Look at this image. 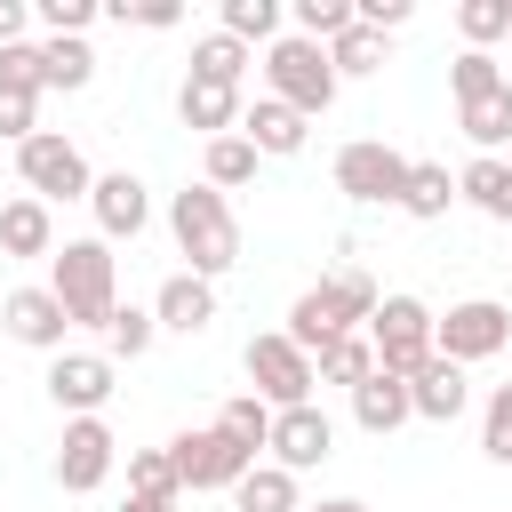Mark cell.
Returning a JSON list of instances; mask_svg holds the SVG:
<instances>
[{
    "label": "cell",
    "instance_id": "6da1fadb",
    "mask_svg": "<svg viewBox=\"0 0 512 512\" xmlns=\"http://www.w3.org/2000/svg\"><path fill=\"white\" fill-rule=\"evenodd\" d=\"M376 304H384V288H376L360 264H336L320 288H304V296L288 304V328H280V336H288L296 352H320V344H336V336H360Z\"/></svg>",
    "mask_w": 512,
    "mask_h": 512
},
{
    "label": "cell",
    "instance_id": "7a4b0ae2",
    "mask_svg": "<svg viewBox=\"0 0 512 512\" xmlns=\"http://www.w3.org/2000/svg\"><path fill=\"white\" fill-rule=\"evenodd\" d=\"M168 232H176V248L192 256V280H224V272L240 264V216H232V200H224L216 184H184V192L168 200Z\"/></svg>",
    "mask_w": 512,
    "mask_h": 512
},
{
    "label": "cell",
    "instance_id": "3957f363",
    "mask_svg": "<svg viewBox=\"0 0 512 512\" xmlns=\"http://www.w3.org/2000/svg\"><path fill=\"white\" fill-rule=\"evenodd\" d=\"M48 296L64 304L72 328H104L112 304H120V264H112V248H104V240H64V248L48 256Z\"/></svg>",
    "mask_w": 512,
    "mask_h": 512
},
{
    "label": "cell",
    "instance_id": "277c9868",
    "mask_svg": "<svg viewBox=\"0 0 512 512\" xmlns=\"http://www.w3.org/2000/svg\"><path fill=\"white\" fill-rule=\"evenodd\" d=\"M336 88H344V80H336V64H328V48H320V40H296V32H288V40H272V48H264V96H280L288 112H304V120H312V112H328V104H336Z\"/></svg>",
    "mask_w": 512,
    "mask_h": 512
},
{
    "label": "cell",
    "instance_id": "5b68a950",
    "mask_svg": "<svg viewBox=\"0 0 512 512\" xmlns=\"http://www.w3.org/2000/svg\"><path fill=\"white\" fill-rule=\"evenodd\" d=\"M368 352L384 376H416L432 360V304L424 296H384L368 312Z\"/></svg>",
    "mask_w": 512,
    "mask_h": 512
},
{
    "label": "cell",
    "instance_id": "8992f818",
    "mask_svg": "<svg viewBox=\"0 0 512 512\" xmlns=\"http://www.w3.org/2000/svg\"><path fill=\"white\" fill-rule=\"evenodd\" d=\"M400 184H408V152L384 144V136H352L336 152V192L360 200V208H400Z\"/></svg>",
    "mask_w": 512,
    "mask_h": 512
},
{
    "label": "cell",
    "instance_id": "52a82bcc",
    "mask_svg": "<svg viewBox=\"0 0 512 512\" xmlns=\"http://www.w3.org/2000/svg\"><path fill=\"white\" fill-rule=\"evenodd\" d=\"M504 344H512V312H504L496 296H464V304H448V320H432V352L456 360V368L496 360Z\"/></svg>",
    "mask_w": 512,
    "mask_h": 512
},
{
    "label": "cell",
    "instance_id": "ba28073f",
    "mask_svg": "<svg viewBox=\"0 0 512 512\" xmlns=\"http://www.w3.org/2000/svg\"><path fill=\"white\" fill-rule=\"evenodd\" d=\"M16 176H24L32 200H88V184H96L88 160H80V144L56 136V128H40V136L16 144Z\"/></svg>",
    "mask_w": 512,
    "mask_h": 512
},
{
    "label": "cell",
    "instance_id": "9c48e42d",
    "mask_svg": "<svg viewBox=\"0 0 512 512\" xmlns=\"http://www.w3.org/2000/svg\"><path fill=\"white\" fill-rule=\"evenodd\" d=\"M240 368H248V384H256V400H264V408H304V400H312V352H296L280 328L248 336Z\"/></svg>",
    "mask_w": 512,
    "mask_h": 512
},
{
    "label": "cell",
    "instance_id": "30bf717a",
    "mask_svg": "<svg viewBox=\"0 0 512 512\" xmlns=\"http://www.w3.org/2000/svg\"><path fill=\"white\" fill-rule=\"evenodd\" d=\"M168 464H176V488H192V496H200V488H232L256 456H248V448H232L216 424H200V432H176V440H168Z\"/></svg>",
    "mask_w": 512,
    "mask_h": 512
},
{
    "label": "cell",
    "instance_id": "8fae6325",
    "mask_svg": "<svg viewBox=\"0 0 512 512\" xmlns=\"http://www.w3.org/2000/svg\"><path fill=\"white\" fill-rule=\"evenodd\" d=\"M112 456H120L112 424H104V416H72V424H64V448H56V488H64V496L104 488V480H112Z\"/></svg>",
    "mask_w": 512,
    "mask_h": 512
},
{
    "label": "cell",
    "instance_id": "7c38bea8",
    "mask_svg": "<svg viewBox=\"0 0 512 512\" xmlns=\"http://www.w3.org/2000/svg\"><path fill=\"white\" fill-rule=\"evenodd\" d=\"M40 48L32 40H16V48H0V136L8 144H24V136H40Z\"/></svg>",
    "mask_w": 512,
    "mask_h": 512
},
{
    "label": "cell",
    "instance_id": "4fadbf2b",
    "mask_svg": "<svg viewBox=\"0 0 512 512\" xmlns=\"http://www.w3.org/2000/svg\"><path fill=\"white\" fill-rule=\"evenodd\" d=\"M272 464L280 472H312V464H328L336 456V424L320 416V400H304V408H272Z\"/></svg>",
    "mask_w": 512,
    "mask_h": 512
},
{
    "label": "cell",
    "instance_id": "5bb4252c",
    "mask_svg": "<svg viewBox=\"0 0 512 512\" xmlns=\"http://www.w3.org/2000/svg\"><path fill=\"white\" fill-rule=\"evenodd\" d=\"M88 208H96V240L112 248V240H136V232H144L152 192H144V176L112 168V176H96V184H88Z\"/></svg>",
    "mask_w": 512,
    "mask_h": 512
},
{
    "label": "cell",
    "instance_id": "9a60e30c",
    "mask_svg": "<svg viewBox=\"0 0 512 512\" xmlns=\"http://www.w3.org/2000/svg\"><path fill=\"white\" fill-rule=\"evenodd\" d=\"M48 400H56L64 416H96V408L112 400V360H104V352H56V360H48Z\"/></svg>",
    "mask_w": 512,
    "mask_h": 512
},
{
    "label": "cell",
    "instance_id": "2e32d148",
    "mask_svg": "<svg viewBox=\"0 0 512 512\" xmlns=\"http://www.w3.org/2000/svg\"><path fill=\"white\" fill-rule=\"evenodd\" d=\"M0 328L16 336V344H32V352H64V304L48 296V288H8L0 296Z\"/></svg>",
    "mask_w": 512,
    "mask_h": 512
},
{
    "label": "cell",
    "instance_id": "e0dca14e",
    "mask_svg": "<svg viewBox=\"0 0 512 512\" xmlns=\"http://www.w3.org/2000/svg\"><path fill=\"white\" fill-rule=\"evenodd\" d=\"M240 136L256 144V160H288V152H304L312 120H304V112H288L280 96H256V104H240Z\"/></svg>",
    "mask_w": 512,
    "mask_h": 512
},
{
    "label": "cell",
    "instance_id": "ac0fdd59",
    "mask_svg": "<svg viewBox=\"0 0 512 512\" xmlns=\"http://www.w3.org/2000/svg\"><path fill=\"white\" fill-rule=\"evenodd\" d=\"M464 400H472V384H464V368H456V360H440V352L408 376V408H416L424 424H456V416H464Z\"/></svg>",
    "mask_w": 512,
    "mask_h": 512
},
{
    "label": "cell",
    "instance_id": "d6986e66",
    "mask_svg": "<svg viewBox=\"0 0 512 512\" xmlns=\"http://www.w3.org/2000/svg\"><path fill=\"white\" fill-rule=\"evenodd\" d=\"M152 320L176 328V336H200L216 320V280H192V272H168L160 296H152Z\"/></svg>",
    "mask_w": 512,
    "mask_h": 512
},
{
    "label": "cell",
    "instance_id": "ffe728a7",
    "mask_svg": "<svg viewBox=\"0 0 512 512\" xmlns=\"http://www.w3.org/2000/svg\"><path fill=\"white\" fill-rule=\"evenodd\" d=\"M456 200H472L480 216L512 224V160H504V152H472V160L456 168Z\"/></svg>",
    "mask_w": 512,
    "mask_h": 512
},
{
    "label": "cell",
    "instance_id": "44dd1931",
    "mask_svg": "<svg viewBox=\"0 0 512 512\" xmlns=\"http://www.w3.org/2000/svg\"><path fill=\"white\" fill-rule=\"evenodd\" d=\"M176 120L200 128V136H232V128H240V88H216V80H192V72H184V88H176Z\"/></svg>",
    "mask_w": 512,
    "mask_h": 512
},
{
    "label": "cell",
    "instance_id": "7402d4cb",
    "mask_svg": "<svg viewBox=\"0 0 512 512\" xmlns=\"http://www.w3.org/2000/svg\"><path fill=\"white\" fill-rule=\"evenodd\" d=\"M408 416H416V408H408V376H384V368H376L368 384H352V424H360V432L384 440V432H400Z\"/></svg>",
    "mask_w": 512,
    "mask_h": 512
},
{
    "label": "cell",
    "instance_id": "603a6c76",
    "mask_svg": "<svg viewBox=\"0 0 512 512\" xmlns=\"http://www.w3.org/2000/svg\"><path fill=\"white\" fill-rule=\"evenodd\" d=\"M0 256H56V216H48V200H8L0 208Z\"/></svg>",
    "mask_w": 512,
    "mask_h": 512
},
{
    "label": "cell",
    "instance_id": "cb8c5ba5",
    "mask_svg": "<svg viewBox=\"0 0 512 512\" xmlns=\"http://www.w3.org/2000/svg\"><path fill=\"white\" fill-rule=\"evenodd\" d=\"M456 208V176L440 168V160H408V184H400V216H416V224H440Z\"/></svg>",
    "mask_w": 512,
    "mask_h": 512
},
{
    "label": "cell",
    "instance_id": "d4e9b609",
    "mask_svg": "<svg viewBox=\"0 0 512 512\" xmlns=\"http://www.w3.org/2000/svg\"><path fill=\"white\" fill-rule=\"evenodd\" d=\"M232 512H304L296 472H280V464H248V472L232 480Z\"/></svg>",
    "mask_w": 512,
    "mask_h": 512
},
{
    "label": "cell",
    "instance_id": "484cf974",
    "mask_svg": "<svg viewBox=\"0 0 512 512\" xmlns=\"http://www.w3.org/2000/svg\"><path fill=\"white\" fill-rule=\"evenodd\" d=\"M96 80V56H88V40H64V32H48L40 40V88H64V96H80Z\"/></svg>",
    "mask_w": 512,
    "mask_h": 512
},
{
    "label": "cell",
    "instance_id": "4316f807",
    "mask_svg": "<svg viewBox=\"0 0 512 512\" xmlns=\"http://www.w3.org/2000/svg\"><path fill=\"white\" fill-rule=\"evenodd\" d=\"M376 376V352H368V336H336V344H320L312 352V384H368Z\"/></svg>",
    "mask_w": 512,
    "mask_h": 512
},
{
    "label": "cell",
    "instance_id": "83f0119b",
    "mask_svg": "<svg viewBox=\"0 0 512 512\" xmlns=\"http://www.w3.org/2000/svg\"><path fill=\"white\" fill-rule=\"evenodd\" d=\"M456 120H464V136H472L480 152L512 144V80H504V88H488V96H472V104H456Z\"/></svg>",
    "mask_w": 512,
    "mask_h": 512
},
{
    "label": "cell",
    "instance_id": "f1b7e54d",
    "mask_svg": "<svg viewBox=\"0 0 512 512\" xmlns=\"http://www.w3.org/2000/svg\"><path fill=\"white\" fill-rule=\"evenodd\" d=\"M152 336H160L152 304H112V320H104V360H144Z\"/></svg>",
    "mask_w": 512,
    "mask_h": 512
},
{
    "label": "cell",
    "instance_id": "f546056e",
    "mask_svg": "<svg viewBox=\"0 0 512 512\" xmlns=\"http://www.w3.org/2000/svg\"><path fill=\"white\" fill-rule=\"evenodd\" d=\"M328 64H336V80H360V72H376V64H384V32L352 16V24L328 40Z\"/></svg>",
    "mask_w": 512,
    "mask_h": 512
},
{
    "label": "cell",
    "instance_id": "4dcf8cb0",
    "mask_svg": "<svg viewBox=\"0 0 512 512\" xmlns=\"http://www.w3.org/2000/svg\"><path fill=\"white\" fill-rule=\"evenodd\" d=\"M200 168H208L200 184H216V192H232V184H248V176H256V144H248L240 128H232V136H208V152H200Z\"/></svg>",
    "mask_w": 512,
    "mask_h": 512
},
{
    "label": "cell",
    "instance_id": "1f68e13d",
    "mask_svg": "<svg viewBox=\"0 0 512 512\" xmlns=\"http://www.w3.org/2000/svg\"><path fill=\"white\" fill-rule=\"evenodd\" d=\"M216 432H224L232 448L264 456V440H272V408H264L256 392H240V400H224V408H216Z\"/></svg>",
    "mask_w": 512,
    "mask_h": 512
},
{
    "label": "cell",
    "instance_id": "d6a6232c",
    "mask_svg": "<svg viewBox=\"0 0 512 512\" xmlns=\"http://www.w3.org/2000/svg\"><path fill=\"white\" fill-rule=\"evenodd\" d=\"M240 72H248V48H240L232 32H208V40H192V80L240 88Z\"/></svg>",
    "mask_w": 512,
    "mask_h": 512
},
{
    "label": "cell",
    "instance_id": "836d02e7",
    "mask_svg": "<svg viewBox=\"0 0 512 512\" xmlns=\"http://www.w3.org/2000/svg\"><path fill=\"white\" fill-rule=\"evenodd\" d=\"M128 496L176 504V464H168V448H128Z\"/></svg>",
    "mask_w": 512,
    "mask_h": 512
},
{
    "label": "cell",
    "instance_id": "e575fe53",
    "mask_svg": "<svg viewBox=\"0 0 512 512\" xmlns=\"http://www.w3.org/2000/svg\"><path fill=\"white\" fill-rule=\"evenodd\" d=\"M216 32H232L240 48H248V40H272V32H280V0H224V24H216Z\"/></svg>",
    "mask_w": 512,
    "mask_h": 512
},
{
    "label": "cell",
    "instance_id": "d590c367",
    "mask_svg": "<svg viewBox=\"0 0 512 512\" xmlns=\"http://www.w3.org/2000/svg\"><path fill=\"white\" fill-rule=\"evenodd\" d=\"M456 32H464V48L504 40V32H512V0H464V8H456Z\"/></svg>",
    "mask_w": 512,
    "mask_h": 512
},
{
    "label": "cell",
    "instance_id": "8d00e7d4",
    "mask_svg": "<svg viewBox=\"0 0 512 512\" xmlns=\"http://www.w3.org/2000/svg\"><path fill=\"white\" fill-rule=\"evenodd\" d=\"M448 88H456V104H472V96L504 88V72H496V56H488V48H464V56L448 64Z\"/></svg>",
    "mask_w": 512,
    "mask_h": 512
},
{
    "label": "cell",
    "instance_id": "74e56055",
    "mask_svg": "<svg viewBox=\"0 0 512 512\" xmlns=\"http://www.w3.org/2000/svg\"><path fill=\"white\" fill-rule=\"evenodd\" d=\"M480 448H488V464H512V384L488 392V408H480Z\"/></svg>",
    "mask_w": 512,
    "mask_h": 512
},
{
    "label": "cell",
    "instance_id": "f35d334b",
    "mask_svg": "<svg viewBox=\"0 0 512 512\" xmlns=\"http://www.w3.org/2000/svg\"><path fill=\"white\" fill-rule=\"evenodd\" d=\"M344 24H352V0H296V40H320L328 48Z\"/></svg>",
    "mask_w": 512,
    "mask_h": 512
},
{
    "label": "cell",
    "instance_id": "ab89813d",
    "mask_svg": "<svg viewBox=\"0 0 512 512\" xmlns=\"http://www.w3.org/2000/svg\"><path fill=\"white\" fill-rule=\"evenodd\" d=\"M40 24L64 32V40H80V32L96 24V0H40Z\"/></svg>",
    "mask_w": 512,
    "mask_h": 512
},
{
    "label": "cell",
    "instance_id": "60d3db41",
    "mask_svg": "<svg viewBox=\"0 0 512 512\" xmlns=\"http://www.w3.org/2000/svg\"><path fill=\"white\" fill-rule=\"evenodd\" d=\"M176 16H184L176 0H128V8H120V24H144V32H168Z\"/></svg>",
    "mask_w": 512,
    "mask_h": 512
},
{
    "label": "cell",
    "instance_id": "b9f144b4",
    "mask_svg": "<svg viewBox=\"0 0 512 512\" xmlns=\"http://www.w3.org/2000/svg\"><path fill=\"white\" fill-rule=\"evenodd\" d=\"M24 40V0H0V48Z\"/></svg>",
    "mask_w": 512,
    "mask_h": 512
},
{
    "label": "cell",
    "instance_id": "7bdbcfd3",
    "mask_svg": "<svg viewBox=\"0 0 512 512\" xmlns=\"http://www.w3.org/2000/svg\"><path fill=\"white\" fill-rule=\"evenodd\" d=\"M304 512H368L360 496H320V504H304Z\"/></svg>",
    "mask_w": 512,
    "mask_h": 512
},
{
    "label": "cell",
    "instance_id": "ee69618b",
    "mask_svg": "<svg viewBox=\"0 0 512 512\" xmlns=\"http://www.w3.org/2000/svg\"><path fill=\"white\" fill-rule=\"evenodd\" d=\"M120 512H176V504H160V496H128Z\"/></svg>",
    "mask_w": 512,
    "mask_h": 512
},
{
    "label": "cell",
    "instance_id": "f6af8a7d",
    "mask_svg": "<svg viewBox=\"0 0 512 512\" xmlns=\"http://www.w3.org/2000/svg\"><path fill=\"white\" fill-rule=\"evenodd\" d=\"M504 352H512V344H504Z\"/></svg>",
    "mask_w": 512,
    "mask_h": 512
}]
</instances>
